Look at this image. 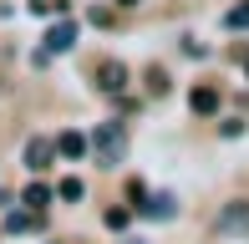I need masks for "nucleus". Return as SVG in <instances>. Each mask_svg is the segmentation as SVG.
Here are the masks:
<instances>
[{
    "instance_id": "f257e3e1",
    "label": "nucleus",
    "mask_w": 249,
    "mask_h": 244,
    "mask_svg": "<svg viewBox=\"0 0 249 244\" xmlns=\"http://www.w3.org/2000/svg\"><path fill=\"white\" fill-rule=\"evenodd\" d=\"M122 153H127V132H122V122H102V127H97V158L112 168Z\"/></svg>"
},
{
    "instance_id": "39448f33",
    "label": "nucleus",
    "mask_w": 249,
    "mask_h": 244,
    "mask_svg": "<svg viewBox=\"0 0 249 244\" xmlns=\"http://www.w3.org/2000/svg\"><path fill=\"white\" fill-rule=\"evenodd\" d=\"M97 87H102V92H122V87H127V66H122V61H102L97 66Z\"/></svg>"
},
{
    "instance_id": "9d476101",
    "label": "nucleus",
    "mask_w": 249,
    "mask_h": 244,
    "mask_svg": "<svg viewBox=\"0 0 249 244\" xmlns=\"http://www.w3.org/2000/svg\"><path fill=\"white\" fill-rule=\"evenodd\" d=\"M56 198H66V204H82V198H87V183H82V178H61V183H56Z\"/></svg>"
},
{
    "instance_id": "f03ea898",
    "label": "nucleus",
    "mask_w": 249,
    "mask_h": 244,
    "mask_svg": "<svg viewBox=\"0 0 249 244\" xmlns=\"http://www.w3.org/2000/svg\"><path fill=\"white\" fill-rule=\"evenodd\" d=\"M219 229L224 234H249V198H234V204L219 209Z\"/></svg>"
},
{
    "instance_id": "20e7f679",
    "label": "nucleus",
    "mask_w": 249,
    "mask_h": 244,
    "mask_svg": "<svg viewBox=\"0 0 249 244\" xmlns=\"http://www.w3.org/2000/svg\"><path fill=\"white\" fill-rule=\"evenodd\" d=\"M51 158H56V142H51V138H31V142H26V168H31V173H46Z\"/></svg>"
},
{
    "instance_id": "6e6552de",
    "label": "nucleus",
    "mask_w": 249,
    "mask_h": 244,
    "mask_svg": "<svg viewBox=\"0 0 249 244\" xmlns=\"http://www.w3.org/2000/svg\"><path fill=\"white\" fill-rule=\"evenodd\" d=\"M56 153H61V158H82L87 138H82V132H61V138H56Z\"/></svg>"
},
{
    "instance_id": "423d86ee",
    "label": "nucleus",
    "mask_w": 249,
    "mask_h": 244,
    "mask_svg": "<svg viewBox=\"0 0 249 244\" xmlns=\"http://www.w3.org/2000/svg\"><path fill=\"white\" fill-rule=\"evenodd\" d=\"M51 198H56V188H46V183H31V188H26V193H20V204H26V209H31V214H41V209H46V204H51Z\"/></svg>"
},
{
    "instance_id": "4468645a",
    "label": "nucleus",
    "mask_w": 249,
    "mask_h": 244,
    "mask_svg": "<svg viewBox=\"0 0 249 244\" xmlns=\"http://www.w3.org/2000/svg\"><path fill=\"white\" fill-rule=\"evenodd\" d=\"M122 244H148V239H122Z\"/></svg>"
},
{
    "instance_id": "dca6fc26",
    "label": "nucleus",
    "mask_w": 249,
    "mask_h": 244,
    "mask_svg": "<svg viewBox=\"0 0 249 244\" xmlns=\"http://www.w3.org/2000/svg\"><path fill=\"white\" fill-rule=\"evenodd\" d=\"M244 71H249V61H244Z\"/></svg>"
},
{
    "instance_id": "ddd939ff",
    "label": "nucleus",
    "mask_w": 249,
    "mask_h": 244,
    "mask_svg": "<svg viewBox=\"0 0 249 244\" xmlns=\"http://www.w3.org/2000/svg\"><path fill=\"white\" fill-rule=\"evenodd\" d=\"M148 87H153V92H158V97H163V92H168V76H163V71H158V66H153V71H148Z\"/></svg>"
},
{
    "instance_id": "9b49d317",
    "label": "nucleus",
    "mask_w": 249,
    "mask_h": 244,
    "mask_svg": "<svg viewBox=\"0 0 249 244\" xmlns=\"http://www.w3.org/2000/svg\"><path fill=\"white\" fill-rule=\"evenodd\" d=\"M224 26H229V31H249V0H244V5H234L229 16H224Z\"/></svg>"
},
{
    "instance_id": "1a4fd4ad",
    "label": "nucleus",
    "mask_w": 249,
    "mask_h": 244,
    "mask_svg": "<svg viewBox=\"0 0 249 244\" xmlns=\"http://www.w3.org/2000/svg\"><path fill=\"white\" fill-rule=\"evenodd\" d=\"M142 214H148V219H173V193L148 198V204H142Z\"/></svg>"
},
{
    "instance_id": "0eeeda50",
    "label": "nucleus",
    "mask_w": 249,
    "mask_h": 244,
    "mask_svg": "<svg viewBox=\"0 0 249 244\" xmlns=\"http://www.w3.org/2000/svg\"><path fill=\"white\" fill-rule=\"evenodd\" d=\"M188 107H194V112H219V92H213V87H194V92H188Z\"/></svg>"
},
{
    "instance_id": "7ed1b4c3",
    "label": "nucleus",
    "mask_w": 249,
    "mask_h": 244,
    "mask_svg": "<svg viewBox=\"0 0 249 244\" xmlns=\"http://www.w3.org/2000/svg\"><path fill=\"white\" fill-rule=\"evenodd\" d=\"M76 41H82V31H76V20H56V26L46 31V56H56V51H71Z\"/></svg>"
},
{
    "instance_id": "f8f14e48",
    "label": "nucleus",
    "mask_w": 249,
    "mask_h": 244,
    "mask_svg": "<svg viewBox=\"0 0 249 244\" xmlns=\"http://www.w3.org/2000/svg\"><path fill=\"white\" fill-rule=\"evenodd\" d=\"M127 219H132L127 209H107V229H127Z\"/></svg>"
},
{
    "instance_id": "2eb2a0df",
    "label": "nucleus",
    "mask_w": 249,
    "mask_h": 244,
    "mask_svg": "<svg viewBox=\"0 0 249 244\" xmlns=\"http://www.w3.org/2000/svg\"><path fill=\"white\" fill-rule=\"evenodd\" d=\"M117 5H138V0H117Z\"/></svg>"
}]
</instances>
